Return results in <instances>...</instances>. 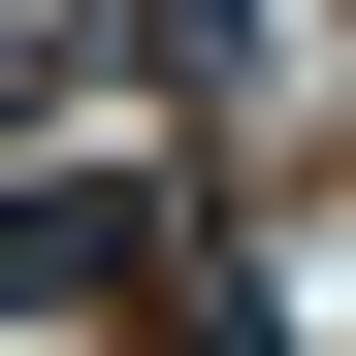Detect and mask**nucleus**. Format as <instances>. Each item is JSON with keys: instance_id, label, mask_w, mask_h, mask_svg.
Here are the masks:
<instances>
[{"instance_id": "f257e3e1", "label": "nucleus", "mask_w": 356, "mask_h": 356, "mask_svg": "<svg viewBox=\"0 0 356 356\" xmlns=\"http://www.w3.org/2000/svg\"><path fill=\"white\" fill-rule=\"evenodd\" d=\"M65 291H130V195H0V324H65Z\"/></svg>"}, {"instance_id": "f03ea898", "label": "nucleus", "mask_w": 356, "mask_h": 356, "mask_svg": "<svg viewBox=\"0 0 356 356\" xmlns=\"http://www.w3.org/2000/svg\"><path fill=\"white\" fill-rule=\"evenodd\" d=\"M33 97H65V0H0V130H33Z\"/></svg>"}, {"instance_id": "7ed1b4c3", "label": "nucleus", "mask_w": 356, "mask_h": 356, "mask_svg": "<svg viewBox=\"0 0 356 356\" xmlns=\"http://www.w3.org/2000/svg\"><path fill=\"white\" fill-rule=\"evenodd\" d=\"M162 356H291V324H259V291H195V324H162Z\"/></svg>"}]
</instances>
